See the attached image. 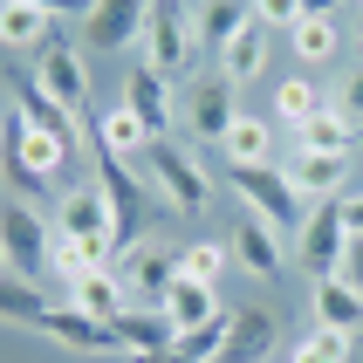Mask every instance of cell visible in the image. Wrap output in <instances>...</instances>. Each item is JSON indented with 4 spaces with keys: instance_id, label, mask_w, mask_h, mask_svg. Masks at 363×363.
<instances>
[{
    "instance_id": "cell-1",
    "label": "cell",
    "mask_w": 363,
    "mask_h": 363,
    "mask_svg": "<svg viewBox=\"0 0 363 363\" xmlns=\"http://www.w3.org/2000/svg\"><path fill=\"white\" fill-rule=\"evenodd\" d=\"M226 192L240 199V213H254V220H267V226H281L288 240L308 226V213L315 206L288 185V172H281V158L274 164H226Z\"/></svg>"
},
{
    "instance_id": "cell-2",
    "label": "cell",
    "mask_w": 363,
    "mask_h": 363,
    "mask_svg": "<svg viewBox=\"0 0 363 363\" xmlns=\"http://www.w3.org/2000/svg\"><path fill=\"white\" fill-rule=\"evenodd\" d=\"M206 41H199V7L192 0H151V21H144V62L158 69V76L185 82L199 69Z\"/></svg>"
},
{
    "instance_id": "cell-3",
    "label": "cell",
    "mask_w": 363,
    "mask_h": 363,
    "mask_svg": "<svg viewBox=\"0 0 363 363\" xmlns=\"http://www.w3.org/2000/svg\"><path fill=\"white\" fill-rule=\"evenodd\" d=\"M48 220H55L62 240H76L96 267L117 261V213H110V199H103L96 179H89V185H69V192L55 199V213H48Z\"/></svg>"
},
{
    "instance_id": "cell-4",
    "label": "cell",
    "mask_w": 363,
    "mask_h": 363,
    "mask_svg": "<svg viewBox=\"0 0 363 363\" xmlns=\"http://www.w3.org/2000/svg\"><path fill=\"white\" fill-rule=\"evenodd\" d=\"M48 254H55V220H41L28 199L7 192V213H0V261H7V281H41V274H48Z\"/></svg>"
},
{
    "instance_id": "cell-5",
    "label": "cell",
    "mask_w": 363,
    "mask_h": 363,
    "mask_svg": "<svg viewBox=\"0 0 363 363\" xmlns=\"http://www.w3.org/2000/svg\"><path fill=\"white\" fill-rule=\"evenodd\" d=\"M138 164H144V179L164 192V206H172V213H206V206H213V179H206V164L192 158L179 138H158Z\"/></svg>"
},
{
    "instance_id": "cell-6",
    "label": "cell",
    "mask_w": 363,
    "mask_h": 363,
    "mask_svg": "<svg viewBox=\"0 0 363 363\" xmlns=\"http://www.w3.org/2000/svg\"><path fill=\"white\" fill-rule=\"evenodd\" d=\"M62 164H69V138L7 123V185H14V199H28V192H41V185H55Z\"/></svg>"
},
{
    "instance_id": "cell-7",
    "label": "cell",
    "mask_w": 363,
    "mask_h": 363,
    "mask_svg": "<svg viewBox=\"0 0 363 363\" xmlns=\"http://www.w3.org/2000/svg\"><path fill=\"white\" fill-rule=\"evenodd\" d=\"M82 55H89V48H76V41L55 35L35 55V76H41V89H48V96L82 123V138H96V123H89V62H82Z\"/></svg>"
},
{
    "instance_id": "cell-8",
    "label": "cell",
    "mask_w": 363,
    "mask_h": 363,
    "mask_svg": "<svg viewBox=\"0 0 363 363\" xmlns=\"http://www.w3.org/2000/svg\"><path fill=\"white\" fill-rule=\"evenodd\" d=\"M96 185H103V199H110V213H117V261H123L130 240L144 233V220H151V185H144L138 164L110 158V151H96Z\"/></svg>"
},
{
    "instance_id": "cell-9",
    "label": "cell",
    "mask_w": 363,
    "mask_h": 363,
    "mask_svg": "<svg viewBox=\"0 0 363 363\" xmlns=\"http://www.w3.org/2000/svg\"><path fill=\"white\" fill-rule=\"evenodd\" d=\"M144 21H151V0H89V14H82V48H89V55L144 48Z\"/></svg>"
},
{
    "instance_id": "cell-10",
    "label": "cell",
    "mask_w": 363,
    "mask_h": 363,
    "mask_svg": "<svg viewBox=\"0 0 363 363\" xmlns=\"http://www.w3.org/2000/svg\"><path fill=\"white\" fill-rule=\"evenodd\" d=\"M7 123H28V130H55V138H69V144L82 138V123L69 117V110H62V103L41 89V76H28L21 62L7 69Z\"/></svg>"
},
{
    "instance_id": "cell-11",
    "label": "cell",
    "mask_w": 363,
    "mask_h": 363,
    "mask_svg": "<svg viewBox=\"0 0 363 363\" xmlns=\"http://www.w3.org/2000/svg\"><path fill=\"white\" fill-rule=\"evenodd\" d=\"M233 117H240V110H233V82H226L220 69L199 76L192 89H185V103H179V123H185L199 144H220L226 130H233Z\"/></svg>"
},
{
    "instance_id": "cell-12",
    "label": "cell",
    "mask_w": 363,
    "mask_h": 363,
    "mask_svg": "<svg viewBox=\"0 0 363 363\" xmlns=\"http://www.w3.org/2000/svg\"><path fill=\"white\" fill-rule=\"evenodd\" d=\"M226 247H233V261H240L254 281H281V267H288V233H281V226H267V220H254V213H240V220H233V233H226Z\"/></svg>"
},
{
    "instance_id": "cell-13",
    "label": "cell",
    "mask_w": 363,
    "mask_h": 363,
    "mask_svg": "<svg viewBox=\"0 0 363 363\" xmlns=\"http://www.w3.org/2000/svg\"><path fill=\"white\" fill-rule=\"evenodd\" d=\"M281 172H288V185H295L308 206L343 199V192H350V158H336V151H302V144H288Z\"/></svg>"
},
{
    "instance_id": "cell-14",
    "label": "cell",
    "mask_w": 363,
    "mask_h": 363,
    "mask_svg": "<svg viewBox=\"0 0 363 363\" xmlns=\"http://www.w3.org/2000/svg\"><path fill=\"white\" fill-rule=\"evenodd\" d=\"M41 336L62 343V350H76V357H123L117 329L96 323V315H82L76 302H55V308H48V315H41Z\"/></svg>"
},
{
    "instance_id": "cell-15",
    "label": "cell",
    "mask_w": 363,
    "mask_h": 363,
    "mask_svg": "<svg viewBox=\"0 0 363 363\" xmlns=\"http://www.w3.org/2000/svg\"><path fill=\"white\" fill-rule=\"evenodd\" d=\"M117 274L130 281V302L138 308H164V295L179 281V254H172V247H130L117 261Z\"/></svg>"
},
{
    "instance_id": "cell-16",
    "label": "cell",
    "mask_w": 363,
    "mask_h": 363,
    "mask_svg": "<svg viewBox=\"0 0 363 363\" xmlns=\"http://www.w3.org/2000/svg\"><path fill=\"white\" fill-rule=\"evenodd\" d=\"M343 247H350L343 206L323 199L315 213H308V226L295 233V254H302V267H315V274H336V267H343Z\"/></svg>"
},
{
    "instance_id": "cell-17",
    "label": "cell",
    "mask_w": 363,
    "mask_h": 363,
    "mask_svg": "<svg viewBox=\"0 0 363 363\" xmlns=\"http://www.w3.org/2000/svg\"><path fill=\"white\" fill-rule=\"evenodd\" d=\"M123 110H138L151 123V138H172V123H179V96H172V76H158L151 62H138L130 76H123Z\"/></svg>"
},
{
    "instance_id": "cell-18",
    "label": "cell",
    "mask_w": 363,
    "mask_h": 363,
    "mask_svg": "<svg viewBox=\"0 0 363 363\" xmlns=\"http://www.w3.org/2000/svg\"><path fill=\"white\" fill-rule=\"evenodd\" d=\"M0 41H7V55H41L55 41V14L35 0H0Z\"/></svg>"
},
{
    "instance_id": "cell-19",
    "label": "cell",
    "mask_w": 363,
    "mask_h": 363,
    "mask_svg": "<svg viewBox=\"0 0 363 363\" xmlns=\"http://www.w3.org/2000/svg\"><path fill=\"white\" fill-rule=\"evenodd\" d=\"M69 302H76L82 315H96V323H117L123 308H138V302H130V281L117 274V261H110V267H89V274L69 288Z\"/></svg>"
},
{
    "instance_id": "cell-20",
    "label": "cell",
    "mask_w": 363,
    "mask_h": 363,
    "mask_svg": "<svg viewBox=\"0 0 363 363\" xmlns=\"http://www.w3.org/2000/svg\"><path fill=\"white\" fill-rule=\"evenodd\" d=\"M308 315H315L323 329L357 336V329H363V295L343 281V274H315V288H308Z\"/></svg>"
},
{
    "instance_id": "cell-21",
    "label": "cell",
    "mask_w": 363,
    "mask_h": 363,
    "mask_svg": "<svg viewBox=\"0 0 363 363\" xmlns=\"http://www.w3.org/2000/svg\"><path fill=\"white\" fill-rule=\"evenodd\" d=\"M89 144L110 151V158H123V164H138L158 138H151V123H144L138 110H123V103H117V110H103V117H96V138H89Z\"/></svg>"
},
{
    "instance_id": "cell-22",
    "label": "cell",
    "mask_w": 363,
    "mask_h": 363,
    "mask_svg": "<svg viewBox=\"0 0 363 363\" xmlns=\"http://www.w3.org/2000/svg\"><path fill=\"white\" fill-rule=\"evenodd\" d=\"M220 158H226V164H274V117L240 110V117H233V130L220 138Z\"/></svg>"
},
{
    "instance_id": "cell-23",
    "label": "cell",
    "mask_w": 363,
    "mask_h": 363,
    "mask_svg": "<svg viewBox=\"0 0 363 363\" xmlns=\"http://www.w3.org/2000/svg\"><path fill=\"white\" fill-rule=\"evenodd\" d=\"M274 308H233V336H226V357L220 363H261L274 350Z\"/></svg>"
},
{
    "instance_id": "cell-24",
    "label": "cell",
    "mask_w": 363,
    "mask_h": 363,
    "mask_svg": "<svg viewBox=\"0 0 363 363\" xmlns=\"http://www.w3.org/2000/svg\"><path fill=\"white\" fill-rule=\"evenodd\" d=\"M164 315H172V329L185 336V329H206L213 315H226V308H220V288L185 281V274H179V281H172V295H164Z\"/></svg>"
},
{
    "instance_id": "cell-25",
    "label": "cell",
    "mask_w": 363,
    "mask_h": 363,
    "mask_svg": "<svg viewBox=\"0 0 363 363\" xmlns=\"http://www.w3.org/2000/svg\"><path fill=\"white\" fill-rule=\"evenodd\" d=\"M267 35H274V28L247 21L240 35H233V41L220 48V76H226V82H254V76L267 69Z\"/></svg>"
},
{
    "instance_id": "cell-26",
    "label": "cell",
    "mask_w": 363,
    "mask_h": 363,
    "mask_svg": "<svg viewBox=\"0 0 363 363\" xmlns=\"http://www.w3.org/2000/svg\"><path fill=\"white\" fill-rule=\"evenodd\" d=\"M323 110H329V89H315L308 76H288L274 89V123H288V130H308Z\"/></svg>"
},
{
    "instance_id": "cell-27",
    "label": "cell",
    "mask_w": 363,
    "mask_h": 363,
    "mask_svg": "<svg viewBox=\"0 0 363 363\" xmlns=\"http://www.w3.org/2000/svg\"><path fill=\"white\" fill-rule=\"evenodd\" d=\"M247 21H254V0H199V41H206V55H220Z\"/></svg>"
},
{
    "instance_id": "cell-28",
    "label": "cell",
    "mask_w": 363,
    "mask_h": 363,
    "mask_svg": "<svg viewBox=\"0 0 363 363\" xmlns=\"http://www.w3.org/2000/svg\"><path fill=\"white\" fill-rule=\"evenodd\" d=\"M288 41H295V55H302V76L308 69H323V62H336V48H343V28L323 14H302L295 28H288Z\"/></svg>"
},
{
    "instance_id": "cell-29",
    "label": "cell",
    "mask_w": 363,
    "mask_h": 363,
    "mask_svg": "<svg viewBox=\"0 0 363 363\" xmlns=\"http://www.w3.org/2000/svg\"><path fill=\"white\" fill-rule=\"evenodd\" d=\"M295 144H302V151H336V158H357L363 130L343 117V110H336V103H329V110H323L315 123H308V130H295Z\"/></svg>"
},
{
    "instance_id": "cell-30",
    "label": "cell",
    "mask_w": 363,
    "mask_h": 363,
    "mask_svg": "<svg viewBox=\"0 0 363 363\" xmlns=\"http://www.w3.org/2000/svg\"><path fill=\"white\" fill-rule=\"evenodd\" d=\"M226 336H233V308L213 315L206 329H185L179 343H172V357H179V363H220L226 357Z\"/></svg>"
},
{
    "instance_id": "cell-31",
    "label": "cell",
    "mask_w": 363,
    "mask_h": 363,
    "mask_svg": "<svg viewBox=\"0 0 363 363\" xmlns=\"http://www.w3.org/2000/svg\"><path fill=\"white\" fill-rule=\"evenodd\" d=\"M226 261H233V247H226V240H192V247L179 254V274H185V281H206V288H220Z\"/></svg>"
},
{
    "instance_id": "cell-32",
    "label": "cell",
    "mask_w": 363,
    "mask_h": 363,
    "mask_svg": "<svg viewBox=\"0 0 363 363\" xmlns=\"http://www.w3.org/2000/svg\"><path fill=\"white\" fill-rule=\"evenodd\" d=\"M350 343H357V336H343V329H323V323H308V336L295 343V357H288V363H350Z\"/></svg>"
},
{
    "instance_id": "cell-33",
    "label": "cell",
    "mask_w": 363,
    "mask_h": 363,
    "mask_svg": "<svg viewBox=\"0 0 363 363\" xmlns=\"http://www.w3.org/2000/svg\"><path fill=\"white\" fill-rule=\"evenodd\" d=\"M48 295H41L35 281H7L0 288V315H7V323H28V329H41V315H48Z\"/></svg>"
},
{
    "instance_id": "cell-34",
    "label": "cell",
    "mask_w": 363,
    "mask_h": 363,
    "mask_svg": "<svg viewBox=\"0 0 363 363\" xmlns=\"http://www.w3.org/2000/svg\"><path fill=\"white\" fill-rule=\"evenodd\" d=\"M329 103H336V110H343V117H350V123L363 130V62L350 69L343 82H336V89H329Z\"/></svg>"
},
{
    "instance_id": "cell-35",
    "label": "cell",
    "mask_w": 363,
    "mask_h": 363,
    "mask_svg": "<svg viewBox=\"0 0 363 363\" xmlns=\"http://www.w3.org/2000/svg\"><path fill=\"white\" fill-rule=\"evenodd\" d=\"M302 14H308L302 0H254V21H261V28H274V35H288Z\"/></svg>"
},
{
    "instance_id": "cell-36",
    "label": "cell",
    "mask_w": 363,
    "mask_h": 363,
    "mask_svg": "<svg viewBox=\"0 0 363 363\" xmlns=\"http://www.w3.org/2000/svg\"><path fill=\"white\" fill-rule=\"evenodd\" d=\"M336 274H343V281L363 295V240H350V247H343V267H336Z\"/></svg>"
},
{
    "instance_id": "cell-37",
    "label": "cell",
    "mask_w": 363,
    "mask_h": 363,
    "mask_svg": "<svg viewBox=\"0 0 363 363\" xmlns=\"http://www.w3.org/2000/svg\"><path fill=\"white\" fill-rule=\"evenodd\" d=\"M343 226H350V240H363V192H343Z\"/></svg>"
},
{
    "instance_id": "cell-38",
    "label": "cell",
    "mask_w": 363,
    "mask_h": 363,
    "mask_svg": "<svg viewBox=\"0 0 363 363\" xmlns=\"http://www.w3.org/2000/svg\"><path fill=\"white\" fill-rule=\"evenodd\" d=\"M35 7H48V14H89V0H35Z\"/></svg>"
},
{
    "instance_id": "cell-39",
    "label": "cell",
    "mask_w": 363,
    "mask_h": 363,
    "mask_svg": "<svg viewBox=\"0 0 363 363\" xmlns=\"http://www.w3.org/2000/svg\"><path fill=\"white\" fill-rule=\"evenodd\" d=\"M308 14H323V21H336V7H350V0H302Z\"/></svg>"
},
{
    "instance_id": "cell-40",
    "label": "cell",
    "mask_w": 363,
    "mask_h": 363,
    "mask_svg": "<svg viewBox=\"0 0 363 363\" xmlns=\"http://www.w3.org/2000/svg\"><path fill=\"white\" fill-rule=\"evenodd\" d=\"M357 48H363V7H357Z\"/></svg>"
},
{
    "instance_id": "cell-41",
    "label": "cell",
    "mask_w": 363,
    "mask_h": 363,
    "mask_svg": "<svg viewBox=\"0 0 363 363\" xmlns=\"http://www.w3.org/2000/svg\"><path fill=\"white\" fill-rule=\"evenodd\" d=\"M158 363H179V357H158Z\"/></svg>"
},
{
    "instance_id": "cell-42",
    "label": "cell",
    "mask_w": 363,
    "mask_h": 363,
    "mask_svg": "<svg viewBox=\"0 0 363 363\" xmlns=\"http://www.w3.org/2000/svg\"><path fill=\"white\" fill-rule=\"evenodd\" d=\"M357 7H363V0H357Z\"/></svg>"
},
{
    "instance_id": "cell-43",
    "label": "cell",
    "mask_w": 363,
    "mask_h": 363,
    "mask_svg": "<svg viewBox=\"0 0 363 363\" xmlns=\"http://www.w3.org/2000/svg\"><path fill=\"white\" fill-rule=\"evenodd\" d=\"M357 151H363V144H357Z\"/></svg>"
}]
</instances>
